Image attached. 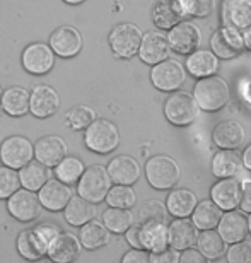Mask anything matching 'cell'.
<instances>
[{
  "instance_id": "cell-1",
  "label": "cell",
  "mask_w": 251,
  "mask_h": 263,
  "mask_svg": "<svg viewBox=\"0 0 251 263\" xmlns=\"http://www.w3.org/2000/svg\"><path fill=\"white\" fill-rule=\"evenodd\" d=\"M193 98L198 104V109L207 113H216L229 103V86L222 77H202L195 84Z\"/></svg>"
},
{
  "instance_id": "cell-2",
  "label": "cell",
  "mask_w": 251,
  "mask_h": 263,
  "mask_svg": "<svg viewBox=\"0 0 251 263\" xmlns=\"http://www.w3.org/2000/svg\"><path fill=\"white\" fill-rule=\"evenodd\" d=\"M84 145L96 154H111L120 145L118 127L109 120H94L84 128Z\"/></svg>"
},
{
  "instance_id": "cell-3",
  "label": "cell",
  "mask_w": 251,
  "mask_h": 263,
  "mask_svg": "<svg viewBox=\"0 0 251 263\" xmlns=\"http://www.w3.org/2000/svg\"><path fill=\"white\" fill-rule=\"evenodd\" d=\"M145 176L156 190H171L180 181L181 170L169 156H154L145 162Z\"/></svg>"
},
{
  "instance_id": "cell-4",
  "label": "cell",
  "mask_w": 251,
  "mask_h": 263,
  "mask_svg": "<svg viewBox=\"0 0 251 263\" xmlns=\"http://www.w3.org/2000/svg\"><path fill=\"white\" fill-rule=\"evenodd\" d=\"M111 186L106 167L101 164H94L84 170L79 181H77V193L92 203H101Z\"/></svg>"
},
{
  "instance_id": "cell-5",
  "label": "cell",
  "mask_w": 251,
  "mask_h": 263,
  "mask_svg": "<svg viewBox=\"0 0 251 263\" xmlns=\"http://www.w3.org/2000/svg\"><path fill=\"white\" fill-rule=\"evenodd\" d=\"M109 46L117 59H133L139 53V46L142 41V31L139 26L132 23H122L114 26L113 31L109 33Z\"/></svg>"
},
{
  "instance_id": "cell-6",
  "label": "cell",
  "mask_w": 251,
  "mask_h": 263,
  "mask_svg": "<svg viewBox=\"0 0 251 263\" xmlns=\"http://www.w3.org/2000/svg\"><path fill=\"white\" fill-rule=\"evenodd\" d=\"M198 104L188 92H172L164 103V117L175 127H188L197 120Z\"/></svg>"
},
{
  "instance_id": "cell-7",
  "label": "cell",
  "mask_w": 251,
  "mask_h": 263,
  "mask_svg": "<svg viewBox=\"0 0 251 263\" xmlns=\"http://www.w3.org/2000/svg\"><path fill=\"white\" fill-rule=\"evenodd\" d=\"M150 81L154 87L164 92L178 91L186 81V72L178 60L166 59L159 64H156L150 70Z\"/></svg>"
},
{
  "instance_id": "cell-8",
  "label": "cell",
  "mask_w": 251,
  "mask_h": 263,
  "mask_svg": "<svg viewBox=\"0 0 251 263\" xmlns=\"http://www.w3.org/2000/svg\"><path fill=\"white\" fill-rule=\"evenodd\" d=\"M33 157L34 145L23 135L7 137L0 144V161H2L4 166H9L12 170H21L24 164L33 161Z\"/></svg>"
},
{
  "instance_id": "cell-9",
  "label": "cell",
  "mask_w": 251,
  "mask_h": 263,
  "mask_svg": "<svg viewBox=\"0 0 251 263\" xmlns=\"http://www.w3.org/2000/svg\"><path fill=\"white\" fill-rule=\"evenodd\" d=\"M7 210L15 220L19 222H31L41 215V207L38 195L31 190H15L12 195L7 198Z\"/></svg>"
},
{
  "instance_id": "cell-10",
  "label": "cell",
  "mask_w": 251,
  "mask_h": 263,
  "mask_svg": "<svg viewBox=\"0 0 251 263\" xmlns=\"http://www.w3.org/2000/svg\"><path fill=\"white\" fill-rule=\"evenodd\" d=\"M167 41L172 51L180 55H190L195 51L202 43V34L197 24L190 23V21H181L176 26H172L169 34H167Z\"/></svg>"
},
{
  "instance_id": "cell-11",
  "label": "cell",
  "mask_w": 251,
  "mask_h": 263,
  "mask_svg": "<svg viewBox=\"0 0 251 263\" xmlns=\"http://www.w3.org/2000/svg\"><path fill=\"white\" fill-rule=\"evenodd\" d=\"M210 48L216 53L217 59L233 60L241 55L244 50L243 34L238 29L224 26V28L216 31L210 38Z\"/></svg>"
},
{
  "instance_id": "cell-12",
  "label": "cell",
  "mask_w": 251,
  "mask_h": 263,
  "mask_svg": "<svg viewBox=\"0 0 251 263\" xmlns=\"http://www.w3.org/2000/svg\"><path fill=\"white\" fill-rule=\"evenodd\" d=\"M55 65V53L50 45L31 43L23 51V67L33 76H45Z\"/></svg>"
},
{
  "instance_id": "cell-13",
  "label": "cell",
  "mask_w": 251,
  "mask_h": 263,
  "mask_svg": "<svg viewBox=\"0 0 251 263\" xmlns=\"http://www.w3.org/2000/svg\"><path fill=\"white\" fill-rule=\"evenodd\" d=\"M171 46L167 41V36L161 31H152V33L142 34V41L139 46V57L144 64L156 65L159 62L169 59Z\"/></svg>"
},
{
  "instance_id": "cell-14",
  "label": "cell",
  "mask_w": 251,
  "mask_h": 263,
  "mask_svg": "<svg viewBox=\"0 0 251 263\" xmlns=\"http://www.w3.org/2000/svg\"><path fill=\"white\" fill-rule=\"evenodd\" d=\"M60 96L51 86H36L29 94V111L36 118H50L59 111Z\"/></svg>"
},
{
  "instance_id": "cell-15",
  "label": "cell",
  "mask_w": 251,
  "mask_h": 263,
  "mask_svg": "<svg viewBox=\"0 0 251 263\" xmlns=\"http://www.w3.org/2000/svg\"><path fill=\"white\" fill-rule=\"evenodd\" d=\"M50 48L60 59H74L82 50V36L72 26H62L51 34Z\"/></svg>"
},
{
  "instance_id": "cell-16",
  "label": "cell",
  "mask_w": 251,
  "mask_h": 263,
  "mask_svg": "<svg viewBox=\"0 0 251 263\" xmlns=\"http://www.w3.org/2000/svg\"><path fill=\"white\" fill-rule=\"evenodd\" d=\"M72 195L74 193H72L70 185L56 180V178L55 180H48L38 190L41 207L50 210V212H60V210H64Z\"/></svg>"
},
{
  "instance_id": "cell-17",
  "label": "cell",
  "mask_w": 251,
  "mask_h": 263,
  "mask_svg": "<svg viewBox=\"0 0 251 263\" xmlns=\"http://www.w3.org/2000/svg\"><path fill=\"white\" fill-rule=\"evenodd\" d=\"M81 251L82 245L79 238L72 233H62L60 231L46 248V256L56 263H70L79 258Z\"/></svg>"
},
{
  "instance_id": "cell-18",
  "label": "cell",
  "mask_w": 251,
  "mask_h": 263,
  "mask_svg": "<svg viewBox=\"0 0 251 263\" xmlns=\"http://www.w3.org/2000/svg\"><path fill=\"white\" fill-rule=\"evenodd\" d=\"M106 171L114 185H133L142 175V167H140L139 161L133 159L132 156L113 157L106 166Z\"/></svg>"
},
{
  "instance_id": "cell-19",
  "label": "cell",
  "mask_w": 251,
  "mask_h": 263,
  "mask_svg": "<svg viewBox=\"0 0 251 263\" xmlns=\"http://www.w3.org/2000/svg\"><path fill=\"white\" fill-rule=\"evenodd\" d=\"M217 228V233L221 234V238L227 245H233L248 236V219L244 217L243 210L241 212L236 209L226 210V214H222L221 220H219Z\"/></svg>"
},
{
  "instance_id": "cell-20",
  "label": "cell",
  "mask_w": 251,
  "mask_h": 263,
  "mask_svg": "<svg viewBox=\"0 0 251 263\" xmlns=\"http://www.w3.org/2000/svg\"><path fill=\"white\" fill-rule=\"evenodd\" d=\"M67 156V144L59 135H45L34 144V157L41 164L55 167Z\"/></svg>"
},
{
  "instance_id": "cell-21",
  "label": "cell",
  "mask_w": 251,
  "mask_h": 263,
  "mask_svg": "<svg viewBox=\"0 0 251 263\" xmlns=\"http://www.w3.org/2000/svg\"><path fill=\"white\" fill-rule=\"evenodd\" d=\"M212 202L217 203L222 210H233L239 207L241 200V181L231 178H221L210 190Z\"/></svg>"
},
{
  "instance_id": "cell-22",
  "label": "cell",
  "mask_w": 251,
  "mask_h": 263,
  "mask_svg": "<svg viewBox=\"0 0 251 263\" xmlns=\"http://www.w3.org/2000/svg\"><path fill=\"white\" fill-rule=\"evenodd\" d=\"M198 229L188 217H176L171 226H167V241L169 246L178 251H183L186 248H191L197 243Z\"/></svg>"
},
{
  "instance_id": "cell-23",
  "label": "cell",
  "mask_w": 251,
  "mask_h": 263,
  "mask_svg": "<svg viewBox=\"0 0 251 263\" xmlns=\"http://www.w3.org/2000/svg\"><path fill=\"white\" fill-rule=\"evenodd\" d=\"M224 26L244 31L251 26V0H224L222 2Z\"/></svg>"
},
{
  "instance_id": "cell-24",
  "label": "cell",
  "mask_w": 251,
  "mask_h": 263,
  "mask_svg": "<svg viewBox=\"0 0 251 263\" xmlns=\"http://www.w3.org/2000/svg\"><path fill=\"white\" fill-rule=\"evenodd\" d=\"M246 132L244 127L236 120H226L214 128L212 139L219 149H239L244 144Z\"/></svg>"
},
{
  "instance_id": "cell-25",
  "label": "cell",
  "mask_w": 251,
  "mask_h": 263,
  "mask_svg": "<svg viewBox=\"0 0 251 263\" xmlns=\"http://www.w3.org/2000/svg\"><path fill=\"white\" fill-rule=\"evenodd\" d=\"M140 243H142V248L150 253H158V251L169 248L166 222L147 220L140 224Z\"/></svg>"
},
{
  "instance_id": "cell-26",
  "label": "cell",
  "mask_w": 251,
  "mask_h": 263,
  "mask_svg": "<svg viewBox=\"0 0 251 263\" xmlns=\"http://www.w3.org/2000/svg\"><path fill=\"white\" fill-rule=\"evenodd\" d=\"M185 17L180 0H158L152 7V21L159 29H171Z\"/></svg>"
},
{
  "instance_id": "cell-27",
  "label": "cell",
  "mask_w": 251,
  "mask_h": 263,
  "mask_svg": "<svg viewBox=\"0 0 251 263\" xmlns=\"http://www.w3.org/2000/svg\"><path fill=\"white\" fill-rule=\"evenodd\" d=\"M219 68V59L210 50H195L186 59V72L191 77L202 79L214 76Z\"/></svg>"
},
{
  "instance_id": "cell-28",
  "label": "cell",
  "mask_w": 251,
  "mask_h": 263,
  "mask_svg": "<svg viewBox=\"0 0 251 263\" xmlns=\"http://www.w3.org/2000/svg\"><path fill=\"white\" fill-rule=\"evenodd\" d=\"M243 167V159L238 149H221L212 159V175L216 178L236 176Z\"/></svg>"
},
{
  "instance_id": "cell-29",
  "label": "cell",
  "mask_w": 251,
  "mask_h": 263,
  "mask_svg": "<svg viewBox=\"0 0 251 263\" xmlns=\"http://www.w3.org/2000/svg\"><path fill=\"white\" fill-rule=\"evenodd\" d=\"M65 220L74 228H81L86 222H89L91 219H94L96 215V203L89 202V200L82 198L81 195L74 197L72 195L69 203L64 209Z\"/></svg>"
},
{
  "instance_id": "cell-30",
  "label": "cell",
  "mask_w": 251,
  "mask_h": 263,
  "mask_svg": "<svg viewBox=\"0 0 251 263\" xmlns=\"http://www.w3.org/2000/svg\"><path fill=\"white\" fill-rule=\"evenodd\" d=\"M109 239H111V233H109L108 228L103 222H98V220L91 219L89 222L81 226L79 241L84 250L89 251L99 250L103 246H106L109 243Z\"/></svg>"
},
{
  "instance_id": "cell-31",
  "label": "cell",
  "mask_w": 251,
  "mask_h": 263,
  "mask_svg": "<svg viewBox=\"0 0 251 263\" xmlns=\"http://www.w3.org/2000/svg\"><path fill=\"white\" fill-rule=\"evenodd\" d=\"M51 178V171L48 166L41 164L40 161H29L19 170L21 186L31 192H38Z\"/></svg>"
},
{
  "instance_id": "cell-32",
  "label": "cell",
  "mask_w": 251,
  "mask_h": 263,
  "mask_svg": "<svg viewBox=\"0 0 251 263\" xmlns=\"http://www.w3.org/2000/svg\"><path fill=\"white\" fill-rule=\"evenodd\" d=\"M222 214H224V210L219 207L217 203H214L212 200H202L200 203L197 202L195 209H193L191 222L200 231L216 229L219 220L222 217Z\"/></svg>"
},
{
  "instance_id": "cell-33",
  "label": "cell",
  "mask_w": 251,
  "mask_h": 263,
  "mask_svg": "<svg viewBox=\"0 0 251 263\" xmlns=\"http://www.w3.org/2000/svg\"><path fill=\"white\" fill-rule=\"evenodd\" d=\"M197 205V195L186 188H178L167 195L166 209L172 217H190Z\"/></svg>"
},
{
  "instance_id": "cell-34",
  "label": "cell",
  "mask_w": 251,
  "mask_h": 263,
  "mask_svg": "<svg viewBox=\"0 0 251 263\" xmlns=\"http://www.w3.org/2000/svg\"><path fill=\"white\" fill-rule=\"evenodd\" d=\"M0 103L9 117H24L29 111V92L24 87H9L2 92Z\"/></svg>"
},
{
  "instance_id": "cell-35",
  "label": "cell",
  "mask_w": 251,
  "mask_h": 263,
  "mask_svg": "<svg viewBox=\"0 0 251 263\" xmlns=\"http://www.w3.org/2000/svg\"><path fill=\"white\" fill-rule=\"evenodd\" d=\"M15 246H17L19 255L26 260L43 258V256H46V248H48V246L43 243V239H41L33 229L23 231V233L17 236Z\"/></svg>"
},
{
  "instance_id": "cell-36",
  "label": "cell",
  "mask_w": 251,
  "mask_h": 263,
  "mask_svg": "<svg viewBox=\"0 0 251 263\" xmlns=\"http://www.w3.org/2000/svg\"><path fill=\"white\" fill-rule=\"evenodd\" d=\"M197 245L200 253L207 260H217L226 255L227 243L221 238V234L214 229H205L197 236Z\"/></svg>"
},
{
  "instance_id": "cell-37",
  "label": "cell",
  "mask_w": 251,
  "mask_h": 263,
  "mask_svg": "<svg viewBox=\"0 0 251 263\" xmlns=\"http://www.w3.org/2000/svg\"><path fill=\"white\" fill-rule=\"evenodd\" d=\"M103 224L106 226L109 233L123 234L130 226L133 224V214L130 209H118L109 207L103 214Z\"/></svg>"
},
{
  "instance_id": "cell-38",
  "label": "cell",
  "mask_w": 251,
  "mask_h": 263,
  "mask_svg": "<svg viewBox=\"0 0 251 263\" xmlns=\"http://www.w3.org/2000/svg\"><path fill=\"white\" fill-rule=\"evenodd\" d=\"M84 170H86V166H84V162L79 157L65 156L64 159L55 166V178L67 183V185H74V183L79 181Z\"/></svg>"
},
{
  "instance_id": "cell-39",
  "label": "cell",
  "mask_w": 251,
  "mask_h": 263,
  "mask_svg": "<svg viewBox=\"0 0 251 263\" xmlns=\"http://www.w3.org/2000/svg\"><path fill=\"white\" fill-rule=\"evenodd\" d=\"M106 203L109 207H118V209H132L137 203V193L133 192L132 185H114L109 186L106 193Z\"/></svg>"
},
{
  "instance_id": "cell-40",
  "label": "cell",
  "mask_w": 251,
  "mask_h": 263,
  "mask_svg": "<svg viewBox=\"0 0 251 263\" xmlns=\"http://www.w3.org/2000/svg\"><path fill=\"white\" fill-rule=\"evenodd\" d=\"M96 120V113L92 108L89 106H75L72 108L65 117V123L69 125L72 130H84L87 125H91V122Z\"/></svg>"
},
{
  "instance_id": "cell-41",
  "label": "cell",
  "mask_w": 251,
  "mask_h": 263,
  "mask_svg": "<svg viewBox=\"0 0 251 263\" xmlns=\"http://www.w3.org/2000/svg\"><path fill=\"white\" fill-rule=\"evenodd\" d=\"M186 17H208L216 9V0H180Z\"/></svg>"
},
{
  "instance_id": "cell-42",
  "label": "cell",
  "mask_w": 251,
  "mask_h": 263,
  "mask_svg": "<svg viewBox=\"0 0 251 263\" xmlns=\"http://www.w3.org/2000/svg\"><path fill=\"white\" fill-rule=\"evenodd\" d=\"M19 173L9 166L0 167V200H7L15 190H19Z\"/></svg>"
},
{
  "instance_id": "cell-43",
  "label": "cell",
  "mask_w": 251,
  "mask_h": 263,
  "mask_svg": "<svg viewBox=\"0 0 251 263\" xmlns=\"http://www.w3.org/2000/svg\"><path fill=\"white\" fill-rule=\"evenodd\" d=\"M140 222H147V220H159L166 222L167 219V209L161 200H145L140 207Z\"/></svg>"
},
{
  "instance_id": "cell-44",
  "label": "cell",
  "mask_w": 251,
  "mask_h": 263,
  "mask_svg": "<svg viewBox=\"0 0 251 263\" xmlns=\"http://www.w3.org/2000/svg\"><path fill=\"white\" fill-rule=\"evenodd\" d=\"M227 251V261L231 263H251V243L246 239H241L238 243H233Z\"/></svg>"
},
{
  "instance_id": "cell-45",
  "label": "cell",
  "mask_w": 251,
  "mask_h": 263,
  "mask_svg": "<svg viewBox=\"0 0 251 263\" xmlns=\"http://www.w3.org/2000/svg\"><path fill=\"white\" fill-rule=\"evenodd\" d=\"M33 231L40 236L41 239H43V243L48 246L51 241L55 239V236L60 233V228L55 222H43V224L36 226Z\"/></svg>"
},
{
  "instance_id": "cell-46",
  "label": "cell",
  "mask_w": 251,
  "mask_h": 263,
  "mask_svg": "<svg viewBox=\"0 0 251 263\" xmlns=\"http://www.w3.org/2000/svg\"><path fill=\"white\" fill-rule=\"evenodd\" d=\"M149 261L152 263H178L180 261V251L175 248H166L163 251H158V253H150L149 255Z\"/></svg>"
},
{
  "instance_id": "cell-47",
  "label": "cell",
  "mask_w": 251,
  "mask_h": 263,
  "mask_svg": "<svg viewBox=\"0 0 251 263\" xmlns=\"http://www.w3.org/2000/svg\"><path fill=\"white\" fill-rule=\"evenodd\" d=\"M149 255L150 253H147V251L142 248H133V250H130L127 255H123L122 261L123 263H147Z\"/></svg>"
},
{
  "instance_id": "cell-48",
  "label": "cell",
  "mask_w": 251,
  "mask_h": 263,
  "mask_svg": "<svg viewBox=\"0 0 251 263\" xmlns=\"http://www.w3.org/2000/svg\"><path fill=\"white\" fill-rule=\"evenodd\" d=\"M123 234H125V238H127V243L132 246V248H142V243H140V226L132 224Z\"/></svg>"
},
{
  "instance_id": "cell-49",
  "label": "cell",
  "mask_w": 251,
  "mask_h": 263,
  "mask_svg": "<svg viewBox=\"0 0 251 263\" xmlns=\"http://www.w3.org/2000/svg\"><path fill=\"white\" fill-rule=\"evenodd\" d=\"M180 261H183V263H205L208 260L200 253V250L186 248V250H183V255H180Z\"/></svg>"
},
{
  "instance_id": "cell-50",
  "label": "cell",
  "mask_w": 251,
  "mask_h": 263,
  "mask_svg": "<svg viewBox=\"0 0 251 263\" xmlns=\"http://www.w3.org/2000/svg\"><path fill=\"white\" fill-rule=\"evenodd\" d=\"M239 207L243 212H251V181H246L241 185V200H239Z\"/></svg>"
},
{
  "instance_id": "cell-51",
  "label": "cell",
  "mask_w": 251,
  "mask_h": 263,
  "mask_svg": "<svg viewBox=\"0 0 251 263\" xmlns=\"http://www.w3.org/2000/svg\"><path fill=\"white\" fill-rule=\"evenodd\" d=\"M243 166L246 167V170H249L251 171V144L244 149V152H243Z\"/></svg>"
},
{
  "instance_id": "cell-52",
  "label": "cell",
  "mask_w": 251,
  "mask_h": 263,
  "mask_svg": "<svg viewBox=\"0 0 251 263\" xmlns=\"http://www.w3.org/2000/svg\"><path fill=\"white\" fill-rule=\"evenodd\" d=\"M243 43H244V48H248L251 51V26L243 31Z\"/></svg>"
},
{
  "instance_id": "cell-53",
  "label": "cell",
  "mask_w": 251,
  "mask_h": 263,
  "mask_svg": "<svg viewBox=\"0 0 251 263\" xmlns=\"http://www.w3.org/2000/svg\"><path fill=\"white\" fill-rule=\"evenodd\" d=\"M65 4H70V5H79V4H84L86 0H64Z\"/></svg>"
},
{
  "instance_id": "cell-54",
  "label": "cell",
  "mask_w": 251,
  "mask_h": 263,
  "mask_svg": "<svg viewBox=\"0 0 251 263\" xmlns=\"http://www.w3.org/2000/svg\"><path fill=\"white\" fill-rule=\"evenodd\" d=\"M248 233H251V212H249V219H248Z\"/></svg>"
},
{
  "instance_id": "cell-55",
  "label": "cell",
  "mask_w": 251,
  "mask_h": 263,
  "mask_svg": "<svg viewBox=\"0 0 251 263\" xmlns=\"http://www.w3.org/2000/svg\"><path fill=\"white\" fill-rule=\"evenodd\" d=\"M0 98H2V86H0Z\"/></svg>"
}]
</instances>
